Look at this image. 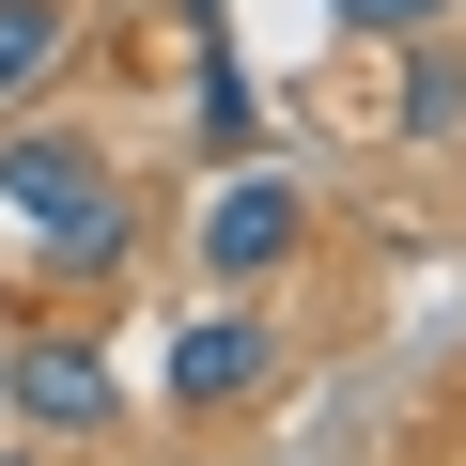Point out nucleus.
Instances as JSON below:
<instances>
[{
  "label": "nucleus",
  "instance_id": "5",
  "mask_svg": "<svg viewBox=\"0 0 466 466\" xmlns=\"http://www.w3.org/2000/svg\"><path fill=\"white\" fill-rule=\"evenodd\" d=\"M389 140H404V156L466 140V47H451V32H404V47H389Z\"/></svg>",
  "mask_w": 466,
  "mask_h": 466
},
{
  "label": "nucleus",
  "instance_id": "6",
  "mask_svg": "<svg viewBox=\"0 0 466 466\" xmlns=\"http://www.w3.org/2000/svg\"><path fill=\"white\" fill-rule=\"evenodd\" d=\"M78 47V0H0V109H32Z\"/></svg>",
  "mask_w": 466,
  "mask_h": 466
},
{
  "label": "nucleus",
  "instance_id": "1",
  "mask_svg": "<svg viewBox=\"0 0 466 466\" xmlns=\"http://www.w3.org/2000/svg\"><path fill=\"white\" fill-rule=\"evenodd\" d=\"M187 249H202L218 296H265V280L311 249V187H296L280 156H233V171L202 187V218H187Z\"/></svg>",
  "mask_w": 466,
  "mask_h": 466
},
{
  "label": "nucleus",
  "instance_id": "8",
  "mask_svg": "<svg viewBox=\"0 0 466 466\" xmlns=\"http://www.w3.org/2000/svg\"><path fill=\"white\" fill-rule=\"evenodd\" d=\"M202 140H218V156L265 140V94H249V63H233V47H202Z\"/></svg>",
  "mask_w": 466,
  "mask_h": 466
},
{
  "label": "nucleus",
  "instance_id": "11",
  "mask_svg": "<svg viewBox=\"0 0 466 466\" xmlns=\"http://www.w3.org/2000/svg\"><path fill=\"white\" fill-rule=\"evenodd\" d=\"M187 16H218V0H187Z\"/></svg>",
  "mask_w": 466,
  "mask_h": 466
},
{
  "label": "nucleus",
  "instance_id": "9",
  "mask_svg": "<svg viewBox=\"0 0 466 466\" xmlns=\"http://www.w3.org/2000/svg\"><path fill=\"white\" fill-rule=\"evenodd\" d=\"M327 16H342V32H389V47H404V32H451V0H327Z\"/></svg>",
  "mask_w": 466,
  "mask_h": 466
},
{
  "label": "nucleus",
  "instance_id": "10",
  "mask_svg": "<svg viewBox=\"0 0 466 466\" xmlns=\"http://www.w3.org/2000/svg\"><path fill=\"white\" fill-rule=\"evenodd\" d=\"M0 466H47V451H0Z\"/></svg>",
  "mask_w": 466,
  "mask_h": 466
},
{
  "label": "nucleus",
  "instance_id": "3",
  "mask_svg": "<svg viewBox=\"0 0 466 466\" xmlns=\"http://www.w3.org/2000/svg\"><path fill=\"white\" fill-rule=\"evenodd\" d=\"M0 420H16V435H109L125 420V373L78 327H0Z\"/></svg>",
  "mask_w": 466,
  "mask_h": 466
},
{
  "label": "nucleus",
  "instance_id": "2",
  "mask_svg": "<svg viewBox=\"0 0 466 466\" xmlns=\"http://www.w3.org/2000/svg\"><path fill=\"white\" fill-rule=\"evenodd\" d=\"M280 373H296V342H280V311H265V296H218V311H187V327H171V404H187V420L265 404Z\"/></svg>",
  "mask_w": 466,
  "mask_h": 466
},
{
  "label": "nucleus",
  "instance_id": "4",
  "mask_svg": "<svg viewBox=\"0 0 466 466\" xmlns=\"http://www.w3.org/2000/svg\"><path fill=\"white\" fill-rule=\"evenodd\" d=\"M94 187H125L94 125H47V109H0V218H16V233H63V218H78Z\"/></svg>",
  "mask_w": 466,
  "mask_h": 466
},
{
  "label": "nucleus",
  "instance_id": "7",
  "mask_svg": "<svg viewBox=\"0 0 466 466\" xmlns=\"http://www.w3.org/2000/svg\"><path fill=\"white\" fill-rule=\"evenodd\" d=\"M32 249H47V265H63V280H109V265H125V249H140V202H125V187H94V202H78V218H63V233H32Z\"/></svg>",
  "mask_w": 466,
  "mask_h": 466
}]
</instances>
